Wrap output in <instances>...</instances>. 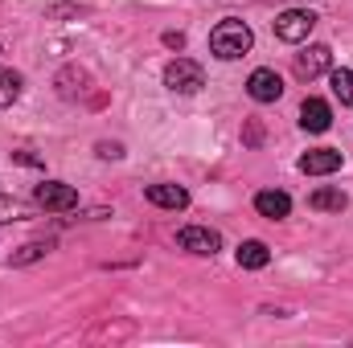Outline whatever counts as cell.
I'll use <instances>...</instances> for the list:
<instances>
[{
	"instance_id": "cell-9",
	"label": "cell",
	"mask_w": 353,
	"mask_h": 348,
	"mask_svg": "<svg viewBox=\"0 0 353 348\" xmlns=\"http://www.w3.org/2000/svg\"><path fill=\"white\" fill-rule=\"evenodd\" d=\"M337 168H341V152H333V148H316V152L300 156V173H308V176H329Z\"/></svg>"
},
{
	"instance_id": "cell-16",
	"label": "cell",
	"mask_w": 353,
	"mask_h": 348,
	"mask_svg": "<svg viewBox=\"0 0 353 348\" xmlns=\"http://www.w3.org/2000/svg\"><path fill=\"white\" fill-rule=\"evenodd\" d=\"M17 98H21V74L0 70V107H12Z\"/></svg>"
},
{
	"instance_id": "cell-20",
	"label": "cell",
	"mask_w": 353,
	"mask_h": 348,
	"mask_svg": "<svg viewBox=\"0 0 353 348\" xmlns=\"http://www.w3.org/2000/svg\"><path fill=\"white\" fill-rule=\"evenodd\" d=\"M165 45L169 50H185V33H165Z\"/></svg>"
},
{
	"instance_id": "cell-10",
	"label": "cell",
	"mask_w": 353,
	"mask_h": 348,
	"mask_svg": "<svg viewBox=\"0 0 353 348\" xmlns=\"http://www.w3.org/2000/svg\"><path fill=\"white\" fill-rule=\"evenodd\" d=\"M144 197H148L152 205H161V209H185V205H189V193H185L181 184H148Z\"/></svg>"
},
{
	"instance_id": "cell-14",
	"label": "cell",
	"mask_w": 353,
	"mask_h": 348,
	"mask_svg": "<svg viewBox=\"0 0 353 348\" xmlns=\"http://www.w3.org/2000/svg\"><path fill=\"white\" fill-rule=\"evenodd\" d=\"M54 250V242H25L17 254H12V266H29V262H37V259H46Z\"/></svg>"
},
{
	"instance_id": "cell-13",
	"label": "cell",
	"mask_w": 353,
	"mask_h": 348,
	"mask_svg": "<svg viewBox=\"0 0 353 348\" xmlns=\"http://www.w3.org/2000/svg\"><path fill=\"white\" fill-rule=\"evenodd\" d=\"M267 262H271V250H267L263 242H243V246H239V266H247V270H263Z\"/></svg>"
},
{
	"instance_id": "cell-3",
	"label": "cell",
	"mask_w": 353,
	"mask_h": 348,
	"mask_svg": "<svg viewBox=\"0 0 353 348\" xmlns=\"http://www.w3.org/2000/svg\"><path fill=\"white\" fill-rule=\"evenodd\" d=\"M316 29V12H308V8H288V12H279L275 17V37L279 41H304L308 33Z\"/></svg>"
},
{
	"instance_id": "cell-2",
	"label": "cell",
	"mask_w": 353,
	"mask_h": 348,
	"mask_svg": "<svg viewBox=\"0 0 353 348\" xmlns=\"http://www.w3.org/2000/svg\"><path fill=\"white\" fill-rule=\"evenodd\" d=\"M33 201L46 213H70V209H79V188L74 184H62V180H46V184H37Z\"/></svg>"
},
{
	"instance_id": "cell-4",
	"label": "cell",
	"mask_w": 353,
	"mask_h": 348,
	"mask_svg": "<svg viewBox=\"0 0 353 348\" xmlns=\"http://www.w3.org/2000/svg\"><path fill=\"white\" fill-rule=\"evenodd\" d=\"M165 83L176 94H193V90L205 87V70L193 58H176V62H169V70H165Z\"/></svg>"
},
{
	"instance_id": "cell-12",
	"label": "cell",
	"mask_w": 353,
	"mask_h": 348,
	"mask_svg": "<svg viewBox=\"0 0 353 348\" xmlns=\"http://www.w3.org/2000/svg\"><path fill=\"white\" fill-rule=\"evenodd\" d=\"M308 205L321 209V213H341V209L350 205V197H345L341 188H316V193L308 197Z\"/></svg>"
},
{
	"instance_id": "cell-7",
	"label": "cell",
	"mask_w": 353,
	"mask_h": 348,
	"mask_svg": "<svg viewBox=\"0 0 353 348\" xmlns=\"http://www.w3.org/2000/svg\"><path fill=\"white\" fill-rule=\"evenodd\" d=\"M300 127L312 131V135L329 131V127H333V111H329V102H325V98H304V107H300Z\"/></svg>"
},
{
	"instance_id": "cell-18",
	"label": "cell",
	"mask_w": 353,
	"mask_h": 348,
	"mask_svg": "<svg viewBox=\"0 0 353 348\" xmlns=\"http://www.w3.org/2000/svg\"><path fill=\"white\" fill-rule=\"evenodd\" d=\"M259 140H263V127H259V123H247V144L259 148Z\"/></svg>"
},
{
	"instance_id": "cell-1",
	"label": "cell",
	"mask_w": 353,
	"mask_h": 348,
	"mask_svg": "<svg viewBox=\"0 0 353 348\" xmlns=\"http://www.w3.org/2000/svg\"><path fill=\"white\" fill-rule=\"evenodd\" d=\"M251 45H255V33H251L243 21H222V25L210 33V50H214V58H222V62L243 58Z\"/></svg>"
},
{
	"instance_id": "cell-17",
	"label": "cell",
	"mask_w": 353,
	"mask_h": 348,
	"mask_svg": "<svg viewBox=\"0 0 353 348\" xmlns=\"http://www.w3.org/2000/svg\"><path fill=\"white\" fill-rule=\"evenodd\" d=\"M333 94L345 102V107H353V70H333Z\"/></svg>"
},
{
	"instance_id": "cell-5",
	"label": "cell",
	"mask_w": 353,
	"mask_h": 348,
	"mask_svg": "<svg viewBox=\"0 0 353 348\" xmlns=\"http://www.w3.org/2000/svg\"><path fill=\"white\" fill-rule=\"evenodd\" d=\"M176 246L189 250V254H218L222 250V238L214 230H205V226H185L176 234Z\"/></svg>"
},
{
	"instance_id": "cell-8",
	"label": "cell",
	"mask_w": 353,
	"mask_h": 348,
	"mask_svg": "<svg viewBox=\"0 0 353 348\" xmlns=\"http://www.w3.org/2000/svg\"><path fill=\"white\" fill-rule=\"evenodd\" d=\"M247 94H251L255 102H275V98L283 94V78H279L275 70H255V74L247 78Z\"/></svg>"
},
{
	"instance_id": "cell-19",
	"label": "cell",
	"mask_w": 353,
	"mask_h": 348,
	"mask_svg": "<svg viewBox=\"0 0 353 348\" xmlns=\"http://www.w3.org/2000/svg\"><path fill=\"white\" fill-rule=\"evenodd\" d=\"M99 156H107V160H119V156H123V148H119V144H99Z\"/></svg>"
},
{
	"instance_id": "cell-15",
	"label": "cell",
	"mask_w": 353,
	"mask_h": 348,
	"mask_svg": "<svg viewBox=\"0 0 353 348\" xmlns=\"http://www.w3.org/2000/svg\"><path fill=\"white\" fill-rule=\"evenodd\" d=\"M25 217H29V205L17 201V197H8V193H0V226L4 221H25Z\"/></svg>"
},
{
	"instance_id": "cell-6",
	"label": "cell",
	"mask_w": 353,
	"mask_h": 348,
	"mask_svg": "<svg viewBox=\"0 0 353 348\" xmlns=\"http://www.w3.org/2000/svg\"><path fill=\"white\" fill-rule=\"evenodd\" d=\"M329 66H333V50H329V45H308L304 54H296V74H300L304 83L321 78Z\"/></svg>"
},
{
	"instance_id": "cell-11",
	"label": "cell",
	"mask_w": 353,
	"mask_h": 348,
	"mask_svg": "<svg viewBox=\"0 0 353 348\" xmlns=\"http://www.w3.org/2000/svg\"><path fill=\"white\" fill-rule=\"evenodd\" d=\"M255 209L271 217V221H279V217H288L292 213V197L288 193H279V188H263L259 197H255Z\"/></svg>"
},
{
	"instance_id": "cell-21",
	"label": "cell",
	"mask_w": 353,
	"mask_h": 348,
	"mask_svg": "<svg viewBox=\"0 0 353 348\" xmlns=\"http://www.w3.org/2000/svg\"><path fill=\"white\" fill-rule=\"evenodd\" d=\"M12 160H17V164H29V168H37V164H41V160H37V156H29V152H12Z\"/></svg>"
}]
</instances>
